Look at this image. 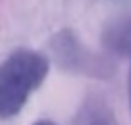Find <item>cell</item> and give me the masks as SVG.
Wrapping results in <instances>:
<instances>
[{
	"label": "cell",
	"mask_w": 131,
	"mask_h": 125,
	"mask_svg": "<svg viewBox=\"0 0 131 125\" xmlns=\"http://www.w3.org/2000/svg\"><path fill=\"white\" fill-rule=\"evenodd\" d=\"M50 62L37 50L21 48L0 64V119L14 117L23 110L35 90L45 83Z\"/></svg>",
	"instance_id": "cell-1"
},
{
	"label": "cell",
	"mask_w": 131,
	"mask_h": 125,
	"mask_svg": "<svg viewBox=\"0 0 131 125\" xmlns=\"http://www.w3.org/2000/svg\"><path fill=\"white\" fill-rule=\"evenodd\" d=\"M52 48L56 58L64 67L71 71H85V73H106L102 60H98L91 50L83 48V44L75 39L71 31H62L54 37Z\"/></svg>",
	"instance_id": "cell-2"
},
{
	"label": "cell",
	"mask_w": 131,
	"mask_h": 125,
	"mask_svg": "<svg viewBox=\"0 0 131 125\" xmlns=\"http://www.w3.org/2000/svg\"><path fill=\"white\" fill-rule=\"evenodd\" d=\"M108 48L116 52H131V17L112 25L104 35Z\"/></svg>",
	"instance_id": "cell-3"
},
{
	"label": "cell",
	"mask_w": 131,
	"mask_h": 125,
	"mask_svg": "<svg viewBox=\"0 0 131 125\" xmlns=\"http://www.w3.org/2000/svg\"><path fill=\"white\" fill-rule=\"evenodd\" d=\"M85 125H114V119L106 110V106L100 104V110H93V106H91V110L87 112Z\"/></svg>",
	"instance_id": "cell-4"
},
{
	"label": "cell",
	"mask_w": 131,
	"mask_h": 125,
	"mask_svg": "<svg viewBox=\"0 0 131 125\" xmlns=\"http://www.w3.org/2000/svg\"><path fill=\"white\" fill-rule=\"evenodd\" d=\"M33 125H56V123H52V121H48V119H41V121H35Z\"/></svg>",
	"instance_id": "cell-5"
},
{
	"label": "cell",
	"mask_w": 131,
	"mask_h": 125,
	"mask_svg": "<svg viewBox=\"0 0 131 125\" xmlns=\"http://www.w3.org/2000/svg\"><path fill=\"white\" fill-rule=\"evenodd\" d=\"M129 108H131V69H129Z\"/></svg>",
	"instance_id": "cell-6"
}]
</instances>
